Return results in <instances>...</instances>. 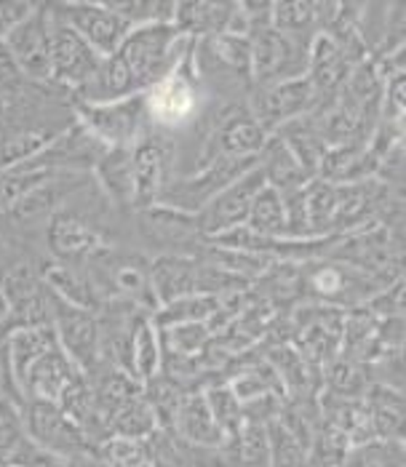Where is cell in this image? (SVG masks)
I'll use <instances>...</instances> for the list:
<instances>
[{
    "label": "cell",
    "mask_w": 406,
    "mask_h": 467,
    "mask_svg": "<svg viewBox=\"0 0 406 467\" xmlns=\"http://www.w3.org/2000/svg\"><path fill=\"white\" fill-rule=\"evenodd\" d=\"M54 177H59V174L40 166L36 158L25 161V163H16V166H3L0 169V214L11 203H16L22 195H27L30 190H36L43 182L54 180Z\"/></svg>",
    "instance_id": "obj_27"
},
{
    "label": "cell",
    "mask_w": 406,
    "mask_h": 467,
    "mask_svg": "<svg viewBox=\"0 0 406 467\" xmlns=\"http://www.w3.org/2000/svg\"><path fill=\"white\" fill-rule=\"evenodd\" d=\"M265 184V174L259 169V163L255 169H249L244 177H238L235 182H230L222 192H217L198 214V230L203 235V241L220 235V233H227L233 227H241L246 222V214H249V203L255 198L259 187Z\"/></svg>",
    "instance_id": "obj_11"
},
{
    "label": "cell",
    "mask_w": 406,
    "mask_h": 467,
    "mask_svg": "<svg viewBox=\"0 0 406 467\" xmlns=\"http://www.w3.org/2000/svg\"><path fill=\"white\" fill-rule=\"evenodd\" d=\"M48 310H51V331L62 353L73 360L78 371L91 374L102 363L97 310L65 302L51 291H48Z\"/></svg>",
    "instance_id": "obj_4"
},
{
    "label": "cell",
    "mask_w": 406,
    "mask_h": 467,
    "mask_svg": "<svg viewBox=\"0 0 406 467\" xmlns=\"http://www.w3.org/2000/svg\"><path fill=\"white\" fill-rule=\"evenodd\" d=\"M305 214L310 238H329L334 235V214H337V184L313 177L305 182Z\"/></svg>",
    "instance_id": "obj_26"
},
{
    "label": "cell",
    "mask_w": 406,
    "mask_h": 467,
    "mask_svg": "<svg viewBox=\"0 0 406 467\" xmlns=\"http://www.w3.org/2000/svg\"><path fill=\"white\" fill-rule=\"evenodd\" d=\"M33 86H37V83L25 78V72L19 70V65L14 62L11 51L0 40V99L5 102V108L11 109L27 105L33 97Z\"/></svg>",
    "instance_id": "obj_39"
},
{
    "label": "cell",
    "mask_w": 406,
    "mask_h": 467,
    "mask_svg": "<svg viewBox=\"0 0 406 467\" xmlns=\"http://www.w3.org/2000/svg\"><path fill=\"white\" fill-rule=\"evenodd\" d=\"M102 462L108 467H152L148 438H120L110 435L97 446Z\"/></svg>",
    "instance_id": "obj_38"
},
{
    "label": "cell",
    "mask_w": 406,
    "mask_h": 467,
    "mask_svg": "<svg viewBox=\"0 0 406 467\" xmlns=\"http://www.w3.org/2000/svg\"><path fill=\"white\" fill-rule=\"evenodd\" d=\"M206 403H209V411L217 422V428L227 438H235L241 428H244V400L235 396V390L230 388V382H220V385H212L206 390H201Z\"/></svg>",
    "instance_id": "obj_32"
},
{
    "label": "cell",
    "mask_w": 406,
    "mask_h": 467,
    "mask_svg": "<svg viewBox=\"0 0 406 467\" xmlns=\"http://www.w3.org/2000/svg\"><path fill=\"white\" fill-rule=\"evenodd\" d=\"M350 449V438L339 428H334L332 422L321 420L307 443V460L310 467H342L345 454Z\"/></svg>",
    "instance_id": "obj_33"
},
{
    "label": "cell",
    "mask_w": 406,
    "mask_h": 467,
    "mask_svg": "<svg viewBox=\"0 0 406 467\" xmlns=\"http://www.w3.org/2000/svg\"><path fill=\"white\" fill-rule=\"evenodd\" d=\"M91 174L97 177V187L110 198L118 209H134V166L131 147H105Z\"/></svg>",
    "instance_id": "obj_19"
},
{
    "label": "cell",
    "mask_w": 406,
    "mask_h": 467,
    "mask_svg": "<svg viewBox=\"0 0 406 467\" xmlns=\"http://www.w3.org/2000/svg\"><path fill=\"white\" fill-rule=\"evenodd\" d=\"M5 115H8V108H5V102L0 99V123L5 120Z\"/></svg>",
    "instance_id": "obj_46"
},
{
    "label": "cell",
    "mask_w": 406,
    "mask_h": 467,
    "mask_svg": "<svg viewBox=\"0 0 406 467\" xmlns=\"http://www.w3.org/2000/svg\"><path fill=\"white\" fill-rule=\"evenodd\" d=\"M267 441H270L267 467H310L307 443L297 438L281 420H273L267 425Z\"/></svg>",
    "instance_id": "obj_36"
},
{
    "label": "cell",
    "mask_w": 406,
    "mask_h": 467,
    "mask_svg": "<svg viewBox=\"0 0 406 467\" xmlns=\"http://www.w3.org/2000/svg\"><path fill=\"white\" fill-rule=\"evenodd\" d=\"M86 273L99 296V305L105 299H126L148 313L158 310V296L150 278V259H145V254L115 252L105 246L86 262Z\"/></svg>",
    "instance_id": "obj_2"
},
{
    "label": "cell",
    "mask_w": 406,
    "mask_h": 467,
    "mask_svg": "<svg viewBox=\"0 0 406 467\" xmlns=\"http://www.w3.org/2000/svg\"><path fill=\"white\" fill-rule=\"evenodd\" d=\"M172 431L177 432L185 443L190 446H201V449H214L224 441V435L217 428L212 411H209V403L201 390H190L177 414H174V422H172Z\"/></svg>",
    "instance_id": "obj_21"
},
{
    "label": "cell",
    "mask_w": 406,
    "mask_h": 467,
    "mask_svg": "<svg viewBox=\"0 0 406 467\" xmlns=\"http://www.w3.org/2000/svg\"><path fill=\"white\" fill-rule=\"evenodd\" d=\"M78 120L105 144V147H131L148 134L150 109L148 94H134L115 102H73Z\"/></svg>",
    "instance_id": "obj_3"
},
{
    "label": "cell",
    "mask_w": 406,
    "mask_h": 467,
    "mask_svg": "<svg viewBox=\"0 0 406 467\" xmlns=\"http://www.w3.org/2000/svg\"><path fill=\"white\" fill-rule=\"evenodd\" d=\"M316 108H318V97L305 72L289 80L257 86L249 109L257 118L259 126L265 129V134H276L284 123L295 120L299 115H307Z\"/></svg>",
    "instance_id": "obj_9"
},
{
    "label": "cell",
    "mask_w": 406,
    "mask_h": 467,
    "mask_svg": "<svg viewBox=\"0 0 406 467\" xmlns=\"http://www.w3.org/2000/svg\"><path fill=\"white\" fill-rule=\"evenodd\" d=\"M220 299L222 296H209V294H190L182 299L166 302L152 313V324L158 328L174 324H195V321L206 324L220 307Z\"/></svg>",
    "instance_id": "obj_29"
},
{
    "label": "cell",
    "mask_w": 406,
    "mask_h": 467,
    "mask_svg": "<svg viewBox=\"0 0 406 467\" xmlns=\"http://www.w3.org/2000/svg\"><path fill=\"white\" fill-rule=\"evenodd\" d=\"M27 441L22 406L11 400H0V457L11 462L14 451Z\"/></svg>",
    "instance_id": "obj_40"
},
{
    "label": "cell",
    "mask_w": 406,
    "mask_h": 467,
    "mask_svg": "<svg viewBox=\"0 0 406 467\" xmlns=\"http://www.w3.org/2000/svg\"><path fill=\"white\" fill-rule=\"evenodd\" d=\"M342 467H406L401 438H370L350 443Z\"/></svg>",
    "instance_id": "obj_28"
},
{
    "label": "cell",
    "mask_w": 406,
    "mask_h": 467,
    "mask_svg": "<svg viewBox=\"0 0 406 467\" xmlns=\"http://www.w3.org/2000/svg\"><path fill=\"white\" fill-rule=\"evenodd\" d=\"M40 281L51 294H57L65 302H73L80 307L97 310L99 307V296L91 286V278L86 273V265H75V262H59L51 259L40 267Z\"/></svg>",
    "instance_id": "obj_22"
},
{
    "label": "cell",
    "mask_w": 406,
    "mask_h": 467,
    "mask_svg": "<svg viewBox=\"0 0 406 467\" xmlns=\"http://www.w3.org/2000/svg\"><path fill=\"white\" fill-rule=\"evenodd\" d=\"M22 420H25L27 438L33 443H37L40 449L51 451V454H59L65 460H78L83 454L97 451V446L62 411V406L57 400L25 398V403H22Z\"/></svg>",
    "instance_id": "obj_5"
},
{
    "label": "cell",
    "mask_w": 406,
    "mask_h": 467,
    "mask_svg": "<svg viewBox=\"0 0 406 467\" xmlns=\"http://www.w3.org/2000/svg\"><path fill=\"white\" fill-rule=\"evenodd\" d=\"M270 134L257 123L249 108H230L217 126L212 129L209 140L203 142V150L198 152V166L209 163L214 155H235V158H259L262 147Z\"/></svg>",
    "instance_id": "obj_12"
},
{
    "label": "cell",
    "mask_w": 406,
    "mask_h": 467,
    "mask_svg": "<svg viewBox=\"0 0 406 467\" xmlns=\"http://www.w3.org/2000/svg\"><path fill=\"white\" fill-rule=\"evenodd\" d=\"M0 400H11V403H25L22 388L14 377L11 360H8V350H5V337L0 339Z\"/></svg>",
    "instance_id": "obj_42"
},
{
    "label": "cell",
    "mask_w": 406,
    "mask_h": 467,
    "mask_svg": "<svg viewBox=\"0 0 406 467\" xmlns=\"http://www.w3.org/2000/svg\"><path fill=\"white\" fill-rule=\"evenodd\" d=\"M353 67L356 62L345 54V48L332 36H324V33L313 36L307 46V78L316 88L318 108L334 105L337 94L342 91Z\"/></svg>",
    "instance_id": "obj_16"
},
{
    "label": "cell",
    "mask_w": 406,
    "mask_h": 467,
    "mask_svg": "<svg viewBox=\"0 0 406 467\" xmlns=\"http://www.w3.org/2000/svg\"><path fill=\"white\" fill-rule=\"evenodd\" d=\"M172 25L187 37L252 33V25L235 0H177Z\"/></svg>",
    "instance_id": "obj_10"
},
{
    "label": "cell",
    "mask_w": 406,
    "mask_h": 467,
    "mask_svg": "<svg viewBox=\"0 0 406 467\" xmlns=\"http://www.w3.org/2000/svg\"><path fill=\"white\" fill-rule=\"evenodd\" d=\"M270 25L284 36L310 43V30L316 25V0H273Z\"/></svg>",
    "instance_id": "obj_30"
},
{
    "label": "cell",
    "mask_w": 406,
    "mask_h": 467,
    "mask_svg": "<svg viewBox=\"0 0 406 467\" xmlns=\"http://www.w3.org/2000/svg\"><path fill=\"white\" fill-rule=\"evenodd\" d=\"M193 40L195 37L182 36L172 22H148L131 27L115 48V54L131 72L137 91L148 94L180 65Z\"/></svg>",
    "instance_id": "obj_1"
},
{
    "label": "cell",
    "mask_w": 406,
    "mask_h": 467,
    "mask_svg": "<svg viewBox=\"0 0 406 467\" xmlns=\"http://www.w3.org/2000/svg\"><path fill=\"white\" fill-rule=\"evenodd\" d=\"M155 431H158V420L145 400V393L120 406L108 420V432L120 438H150Z\"/></svg>",
    "instance_id": "obj_35"
},
{
    "label": "cell",
    "mask_w": 406,
    "mask_h": 467,
    "mask_svg": "<svg viewBox=\"0 0 406 467\" xmlns=\"http://www.w3.org/2000/svg\"><path fill=\"white\" fill-rule=\"evenodd\" d=\"M46 5V0H0V40Z\"/></svg>",
    "instance_id": "obj_41"
},
{
    "label": "cell",
    "mask_w": 406,
    "mask_h": 467,
    "mask_svg": "<svg viewBox=\"0 0 406 467\" xmlns=\"http://www.w3.org/2000/svg\"><path fill=\"white\" fill-rule=\"evenodd\" d=\"M142 219V230L148 238L161 249V254H182V256H195V244L203 238L198 230L195 214H187L180 209L155 203L148 209L137 212Z\"/></svg>",
    "instance_id": "obj_17"
},
{
    "label": "cell",
    "mask_w": 406,
    "mask_h": 467,
    "mask_svg": "<svg viewBox=\"0 0 406 467\" xmlns=\"http://www.w3.org/2000/svg\"><path fill=\"white\" fill-rule=\"evenodd\" d=\"M46 244L54 259L86 265L97 252L108 246L102 230H97L88 219L57 209V214L46 224Z\"/></svg>",
    "instance_id": "obj_15"
},
{
    "label": "cell",
    "mask_w": 406,
    "mask_h": 467,
    "mask_svg": "<svg viewBox=\"0 0 406 467\" xmlns=\"http://www.w3.org/2000/svg\"><path fill=\"white\" fill-rule=\"evenodd\" d=\"M14 467H19V465H14Z\"/></svg>",
    "instance_id": "obj_47"
},
{
    "label": "cell",
    "mask_w": 406,
    "mask_h": 467,
    "mask_svg": "<svg viewBox=\"0 0 406 467\" xmlns=\"http://www.w3.org/2000/svg\"><path fill=\"white\" fill-rule=\"evenodd\" d=\"M238 8L246 14L252 30L262 27V25H270V11H273V0H235Z\"/></svg>",
    "instance_id": "obj_43"
},
{
    "label": "cell",
    "mask_w": 406,
    "mask_h": 467,
    "mask_svg": "<svg viewBox=\"0 0 406 467\" xmlns=\"http://www.w3.org/2000/svg\"><path fill=\"white\" fill-rule=\"evenodd\" d=\"M54 331L48 326H14L5 334V350H8V360L14 368V377L22 388L30 366L36 363L51 345H54ZM25 396V393H22Z\"/></svg>",
    "instance_id": "obj_24"
},
{
    "label": "cell",
    "mask_w": 406,
    "mask_h": 467,
    "mask_svg": "<svg viewBox=\"0 0 406 467\" xmlns=\"http://www.w3.org/2000/svg\"><path fill=\"white\" fill-rule=\"evenodd\" d=\"M158 371H163V345H161V334H158V328L152 324V316H150L134 337L131 374L140 382H148Z\"/></svg>",
    "instance_id": "obj_34"
},
{
    "label": "cell",
    "mask_w": 406,
    "mask_h": 467,
    "mask_svg": "<svg viewBox=\"0 0 406 467\" xmlns=\"http://www.w3.org/2000/svg\"><path fill=\"white\" fill-rule=\"evenodd\" d=\"M48 16V11H46ZM48 43H51V72L54 86L70 94H80L99 70L102 54L94 51L73 27L48 16Z\"/></svg>",
    "instance_id": "obj_7"
},
{
    "label": "cell",
    "mask_w": 406,
    "mask_h": 467,
    "mask_svg": "<svg viewBox=\"0 0 406 467\" xmlns=\"http://www.w3.org/2000/svg\"><path fill=\"white\" fill-rule=\"evenodd\" d=\"M14 328L11 321V305H8V296H5V286H3V275H0V339Z\"/></svg>",
    "instance_id": "obj_44"
},
{
    "label": "cell",
    "mask_w": 406,
    "mask_h": 467,
    "mask_svg": "<svg viewBox=\"0 0 406 467\" xmlns=\"http://www.w3.org/2000/svg\"><path fill=\"white\" fill-rule=\"evenodd\" d=\"M158 328V326H155ZM163 356H180V358H198L206 353L212 331L209 326L195 321V324H174L158 328Z\"/></svg>",
    "instance_id": "obj_31"
},
{
    "label": "cell",
    "mask_w": 406,
    "mask_h": 467,
    "mask_svg": "<svg viewBox=\"0 0 406 467\" xmlns=\"http://www.w3.org/2000/svg\"><path fill=\"white\" fill-rule=\"evenodd\" d=\"M78 374L75 363L65 353L62 348L54 342L40 358L30 366L25 382H22V393L25 398H46V400H57L62 396V390L68 388V382Z\"/></svg>",
    "instance_id": "obj_20"
},
{
    "label": "cell",
    "mask_w": 406,
    "mask_h": 467,
    "mask_svg": "<svg viewBox=\"0 0 406 467\" xmlns=\"http://www.w3.org/2000/svg\"><path fill=\"white\" fill-rule=\"evenodd\" d=\"M150 278L158 307L190 294H198V259L182 254H158L150 259Z\"/></svg>",
    "instance_id": "obj_18"
},
{
    "label": "cell",
    "mask_w": 406,
    "mask_h": 467,
    "mask_svg": "<svg viewBox=\"0 0 406 467\" xmlns=\"http://www.w3.org/2000/svg\"><path fill=\"white\" fill-rule=\"evenodd\" d=\"M46 11L51 19L73 27L75 33L102 57L112 54L120 46V40L126 37V33L131 30V25L126 19L115 16L112 11L97 5V3H86V0H46Z\"/></svg>",
    "instance_id": "obj_8"
},
{
    "label": "cell",
    "mask_w": 406,
    "mask_h": 467,
    "mask_svg": "<svg viewBox=\"0 0 406 467\" xmlns=\"http://www.w3.org/2000/svg\"><path fill=\"white\" fill-rule=\"evenodd\" d=\"M249 230H255L259 235L267 238H289V224H286V206H284V195L281 190L262 184L252 203H249V214L244 222Z\"/></svg>",
    "instance_id": "obj_25"
},
{
    "label": "cell",
    "mask_w": 406,
    "mask_h": 467,
    "mask_svg": "<svg viewBox=\"0 0 406 467\" xmlns=\"http://www.w3.org/2000/svg\"><path fill=\"white\" fill-rule=\"evenodd\" d=\"M252 43V83L267 86L307 72V46L297 37L278 33L273 25H262L249 33Z\"/></svg>",
    "instance_id": "obj_6"
},
{
    "label": "cell",
    "mask_w": 406,
    "mask_h": 467,
    "mask_svg": "<svg viewBox=\"0 0 406 467\" xmlns=\"http://www.w3.org/2000/svg\"><path fill=\"white\" fill-rule=\"evenodd\" d=\"M75 467H108V465L102 462L99 451H91V454H83V457H78V460H75Z\"/></svg>",
    "instance_id": "obj_45"
},
{
    "label": "cell",
    "mask_w": 406,
    "mask_h": 467,
    "mask_svg": "<svg viewBox=\"0 0 406 467\" xmlns=\"http://www.w3.org/2000/svg\"><path fill=\"white\" fill-rule=\"evenodd\" d=\"M59 131H43V129H19L11 131L0 140V169L3 166H16L25 161H33L37 152L51 142Z\"/></svg>",
    "instance_id": "obj_37"
},
{
    "label": "cell",
    "mask_w": 406,
    "mask_h": 467,
    "mask_svg": "<svg viewBox=\"0 0 406 467\" xmlns=\"http://www.w3.org/2000/svg\"><path fill=\"white\" fill-rule=\"evenodd\" d=\"M5 48L11 51L14 62L25 72L27 80L37 86H54V72H51V43H48V16L46 5L25 19L19 27H14L3 37Z\"/></svg>",
    "instance_id": "obj_13"
},
{
    "label": "cell",
    "mask_w": 406,
    "mask_h": 467,
    "mask_svg": "<svg viewBox=\"0 0 406 467\" xmlns=\"http://www.w3.org/2000/svg\"><path fill=\"white\" fill-rule=\"evenodd\" d=\"M259 169L265 174V184L286 192V190H295V187H302L307 180H313L295 158V152L284 144L281 137L270 134L267 142L259 152Z\"/></svg>",
    "instance_id": "obj_23"
},
{
    "label": "cell",
    "mask_w": 406,
    "mask_h": 467,
    "mask_svg": "<svg viewBox=\"0 0 406 467\" xmlns=\"http://www.w3.org/2000/svg\"><path fill=\"white\" fill-rule=\"evenodd\" d=\"M174 147L158 134H145L131 144V166H134V212L155 206L161 201L163 187L169 184Z\"/></svg>",
    "instance_id": "obj_14"
}]
</instances>
